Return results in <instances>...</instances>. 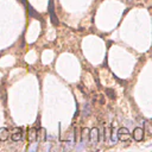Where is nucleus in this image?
Segmentation results:
<instances>
[{"label":"nucleus","mask_w":152,"mask_h":152,"mask_svg":"<svg viewBox=\"0 0 152 152\" xmlns=\"http://www.w3.org/2000/svg\"><path fill=\"white\" fill-rule=\"evenodd\" d=\"M116 138L120 141H127L131 139V133L126 127H120L116 131Z\"/></svg>","instance_id":"nucleus-1"},{"label":"nucleus","mask_w":152,"mask_h":152,"mask_svg":"<svg viewBox=\"0 0 152 152\" xmlns=\"http://www.w3.org/2000/svg\"><path fill=\"white\" fill-rule=\"evenodd\" d=\"M99 135H100V133H99V129L97 128H91V129H89V134H88V137H89V144L91 145V146H95L97 142H99Z\"/></svg>","instance_id":"nucleus-2"},{"label":"nucleus","mask_w":152,"mask_h":152,"mask_svg":"<svg viewBox=\"0 0 152 152\" xmlns=\"http://www.w3.org/2000/svg\"><path fill=\"white\" fill-rule=\"evenodd\" d=\"M27 138H28L30 144L37 141V139H38V131H37L36 127H31V128L28 129V132H27Z\"/></svg>","instance_id":"nucleus-3"},{"label":"nucleus","mask_w":152,"mask_h":152,"mask_svg":"<svg viewBox=\"0 0 152 152\" xmlns=\"http://www.w3.org/2000/svg\"><path fill=\"white\" fill-rule=\"evenodd\" d=\"M133 139L135 141H141L144 139V128L135 127L134 131H133Z\"/></svg>","instance_id":"nucleus-4"},{"label":"nucleus","mask_w":152,"mask_h":152,"mask_svg":"<svg viewBox=\"0 0 152 152\" xmlns=\"http://www.w3.org/2000/svg\"><path fill=\"white\" fill-rule=\"evenodd\" d=\"M49 13H50V17H51V21L53 25H57L58 24V19L55 14V7H53V1L50 0L49 1Z\"/></svg>","instance_id":"nucleus-5"},{"label":"nucleus","mask_w":152,"mask_h":152,"mask_svg":"<svg viewBox=\"0 0 152 152\" xmlns=\"http://www.w3.org/2000/svg\"><path fill=\"white\" fill-rule=\"evenodd\" d=\"M11 138H12L13 141H19V140H21V138H23V129L19 128V127H15V128L13 129V132H12Z\"/></svg>","instance_id":"nucleus-6"},{"label":"nucleus","mask_w":152,"mask_h":152,"mask_svg":"<svg viewBox=\"0 0 152 152\" xmlns=\"http://www.w3.org/2000/svg\"><path fill=\"white\" fill-rule=\"evenodd\" d=\"M88 134H89V129L88 128H82V138H81V142H80V146H77L76 148L77 150H81L86 142H87V139H88Z\"/></svg>","instance_id":"nucleus-7"},{"label":"nucleus","mask_w":152,"mask_h":152,"mask_svg":"<svg viewBox=\"0 0 152 152\" xmlns=\"http://www.w3.org/2000/svg\"><path fill=\"white\" fill-rule=\"evenodd\" d=\"M10 137V133H8V129L6 127H1L0 128V141H6Z\"/></svg>","instance_id":"nucleus-8"},{"label":"nucleus","mask_w":152,"mask_h":152,"mask_svg":"<svg viewBox=\"0 0 152 152\" xmlns=\"http://www.w3.org/2000/svg\"><path fill=\"white\" fill-rule=\"evenodd\" d=\"M90 114V106L88 104V103H86L84 106H83V109H82V115L83 116H87V115H89Z\"/></svg>","instance_id":"nucleus-9"},{"label":"nucleus","mask_w":152,"mask_h":152,"mask_svg":"<svg viewBox=\"0 0 152 152\" xmlns=\"http://www.w3.org/2000/svg\"><path fill=\"white\" fill-rule=\"evenodd\" d=\"M39 131H40V135H42V139H40V140L44 142V141H45V139H46V133H45L46 131H45V128H44V127H42Z\"/></svg>","instance_id":"nucleus-10"},{"label":"nucleus","mask_w":152,"mask_h":152,"mask_svg":"<svg viewBox=\"0 0 152 152\" xmlns=\"http://www.w3.org/2000/svg\"><path fill=\"white\" fill-rule=\"evenodd\" d=\"M37 148H38V142H36V141H34V142H32V145H31V146L28 147V152H32V151H36Z\"/></svg>","instance_id":"nucleus-11"}]
</instances>
